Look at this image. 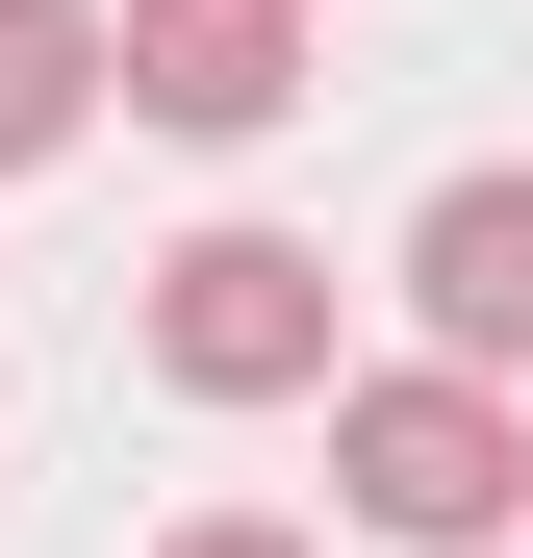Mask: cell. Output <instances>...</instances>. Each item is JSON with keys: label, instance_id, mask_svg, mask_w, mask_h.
<instances>
[{"label": "cell", "instance_id": "1", "mask_svg": "<svg viewBox=\"0 0 533 558\" xmlns=\"http://www.w3.org/2000/svg\"><path fill=\"white\" fill-rule=\"evenodd\" d=\"M330 508L407 558H483V533H533V407L483 355H381V381H330Z\"/></svg>", "mask_w": 533, "mask_h": 558}, {"label": "cell", "instance_id": "2", "mask_svg": "<svg viewBox=\"0 0 533 558\" xmlns=\"http://www.w3.org/2000/svg\"><path fill=\"white\" fill-rule=\"evenodd\" d=\"M153 381L178 407H305L330 381V254L305 229H178L153 254Z\"/></svg>", "mask_w": 533, "mask_h": 558}, {"label": "cell", "instance_id": "3", "mask_svg": "<svg viewBox=\"0 0 533 558\" xmlns=\"http://www.w3.org/2000/svg\"><path fill=\"white\" fill-rule=\"evenodd\" d=\"M128 128H178V153H254L305 102V0H128Z\"/></svg>", "mask_w": 533, "mask_h": 558}, {"label": "cell", "instance_id": "4", "mask_svg": "<svg viewBox=\"0 0 533 558\" xmlns=\"http://www.w3.org/2000/svg\"><path fill=\"white\" fill-rule=\"evenodd\" d=\"M407 330H432V355H483V381L533 355V178H508V153L407 204Z\"/></svg>", "mask_w": 533, "mask_h": 558}, {"label": "cell", "instance_id": "5", "mask_svg": "<svg viewBox=\"0 0 533 558\" xmlns=\"http://www.w3.org/2000/svg\"><path fill=\"white\" fill-rule=\"evenodd\" d=\"M128 102V51H102V0H0V178H51L76 128Z\"/></svg>", "mask_w": 533, "mask_h": 558}, {"label": "cell", "instance_id": "6", "mask_svg": "<svg viewBox=\"0 0 533 558\" xmlns=\"http://www.w3.org/2000/svg\"><path fill=\"white\" fill-rule=\"evenodd\" d=\"M153 558H305V533H280V508H178Z\"/></svg>", "mask_w": 533, "mask_h": 558}, {"label": "cell", "instance_id": "7", "mask_svg": "<svg viewBox=\"0 0 533 558\" xmlns=\"http://www.w3.org/2000/svg\"><path fill=\"white\" fill-rule=\"evenodd\" d=\"M483 558H508V533H483Z\"/></svg>", "mask_w": 533, "mask_h": 558}]
</instances>
